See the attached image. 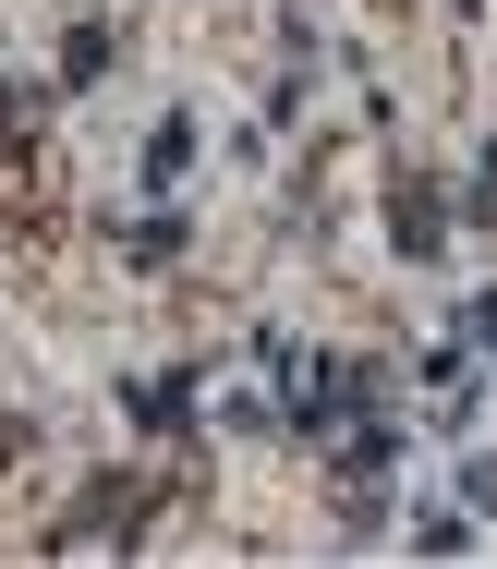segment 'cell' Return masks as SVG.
Wrapping results in <instances>:
<instances>
[{
    "mask_svg": "<svg viewBox=\"0 0 497 569\" xmlns=\"http://www.w3.org/2000/svg\"><path fill=\"white\" fill-rule=\"evenodd\" d=\"M388 242H400L412 267H425V254H449V207H437L425 182H400V194H388Z\"/></svg>",
    "mask_w": 497,
    "mask_h": 569,
    "instance_id": "1",
    "label": "cell"
},
{
    "mask_svg": "<svg viewBox=\"0 0 497 569\" xmlns=\"http://www.w3.org/2000/svg\"><path fill=\"white\" fill-rule=\"evenodd\" d=\"M195 400H207L195 376H146V388H133V425H146V437H182V425H195Z\"/></svg>",
    "mask_w": 497,
    "mask_h": 569,
    "instance_id": "2",
    "label": "cell"
},
{
    "mask_svg": "<svg viewBox=\"0 0 497 569\" xmlns=\"http://www.w3.org/2000/svg\"><path fill=\"white\" fill-rule=\"evenodd\" d=\"M182 170H195V121H158V133H146V182H158V194H170V182H182Z\"/></svg>",
    "mask_w": 497,
    "mask_h": 569,
    "instance_id": "3",
    "label": "cell"
},
{
    "mask_svg": "<svg viewBox=\"0 0 497 569\" xmlns=\"http://www.w3.org/2000/svg\"><path fill=\"white\" fill-rule=\"evenodd\" d=\"M98 73H110V24H73L61 37V86H98Z\"/></svg>",
    "mask_w": 497,
    "mask_h": 569,
    "instance_id": "4",
    "label": "cell"
},
{
    "mask_svg": "<svg viewBox=\"0 0 497 569\" xmlns=\"http://www.w3.org/2000/svg\"><path fill=\"white\" fill-rule=\"evenodd\" d=\"M486 194H497V133H486Z\"/></svg>",
    "mask_w": 497,
    "mask_h": 569,
    "instance_id": "5",
    "label": "cell"
}]
</instances>
